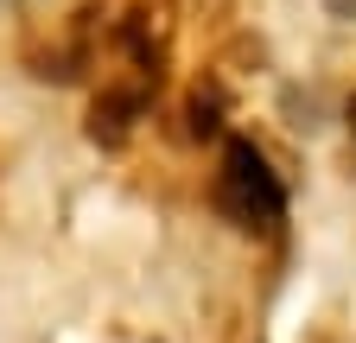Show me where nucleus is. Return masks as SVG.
<instances>
[{
  "label": "nucleus",
  "mask_w": 356,
  "mask_h": 343,
  "mask_svg": "<svg viewBox=\"0 0 356 343\" xmlns=\"http://www.w3.org/2000/svg\"><path fill=\"white\" fill-rule=\"evenodd\" d=\"M216 210L229 223L254 229V223H274L286 210V191L274 178V165H267V153L254 140H229L222 147V172H216Z\"/></svg>",
  "instance_id": "nucleus-1"
},
{
  "label": "nucleus",
  "mask_w": 356,
  "mask_h": 343,
  "mask_svg": "<svg viewBox=\"0 0 356 343\" xmlns=\"http://www.w3.org/2000/svg\"><path fill=\"white\" fill-rule=\"evenodd\" d=\"M350 134H356V96H350Z\"/></svg>",
  "instance_id": "nucleus-3"
},
{
  "label": "nucleus",
  "mask_w": 356,
  "mask_h": 343,
  "mask_svg": "<svg viewBox=\"0 0 356 343\" xmlns=\"http://www.w3.org/2000/svg\"><path fill=\"white\" fill-rule=\"evenodd\" d=\"M134 115H140V90H108V96H96V108H89V134L115 147V140H127Z\"/></svg>",
  "instance_id": "nucleus-2"
}]
</instances>
